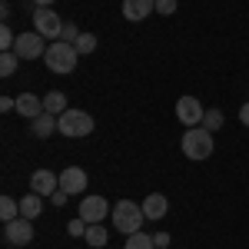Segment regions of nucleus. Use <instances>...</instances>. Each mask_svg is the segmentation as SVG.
<instances>
[{
  "mask_svg": "<svg viewBox=\"0 0 249 249\" xmlns=\"http://www.w3.org/2000/svg\"><path fill=\"white\" fill-rule=\"evenodd\" d=\"M43 60H47V70H50V73H60V77H67V73H73V70H77L80 53H77V47H73V43L53 40V43L47 47Z\"/></svg>",
  "mask_w": 249,
  "mask_h": 249,
  "instance_id": "1",
  "label": "nucleus"
},
{
  "mask_svg": "<svg viewBox=\"0 0 249 249\" xmlns=\"http://www.w3.org/2000/svg\"><path fill=\"white\" fill-rule=\"evenodd\" d=\"M113 226L123 236H133V232H140V226H143V219H146V213H143V203H133V199H120V203H113Z\"/></svg>",
  "mask_w": 249,
  "mask_h": 249,
  "instance_id": "2",
  "label": "nucleus"
},
{
  "mask_svg": "<svg viewBox=\"0 0 249 249\" xmlns=\"http://www.w3.org/2000/svg\"><path fill=\"white\" fill-rule=\"evenodd\" d=\"M183 153L190 156V160H210L213 156V133L206 126H190L186 133H183Z\"/></svg>",
  "mask_w": 249,
  "mask_h": 249,
  "instance_id": "3",
  "label": "nucleus"
},
{
  "mask_svg": "<svg viewBox=\"0 0 249 249\" xmlns=\"http://www.w3.org/2000/svg\"><path fill=\"white\" fill-rule=\"evenodd\" d=\"M57 130L70 140H80V136L93 133V116L83 113V110H67L63 116H57Z\"/></svg>",
  "mask_w": 249,
  "mask_h": 249,
  "instance_id": "4",
  "label": "nucleus"
},
{
  "mask_svg": "<svg viewBox=\"0 0 249 249\" xmlns=\"http://www.w3.org/2000/svg\"><path fill=\"white\" fill-rule=\"evenodd\" d=\"M14 53L20 60H40L47 53V37H40L37 30H30V34H20L17 37V47H14Z\"/></svg>",
  "mask_w": 249,
  "mask_h": 249,
  "instance_id": "5",
  "label": "nucleus"
},
{
  "mask_svg": "<svg viewBox=\"0 0 249 249\" xmlns=\"http://www.w3.org/2000/svg\"><path fill=\"white\" fill-rule=\"evenodd\" d=\"M3 239H7L10 246H27V243L34 239V219L17 216V219H10V223H3Z\"/></svg>",
  "mask_w": 249,
  "mask_h": 249,
  "instance_id": "6",
  "label": "nucleus"
},
{
  "mask_svg": "<svg viewBox=\"0 0 249 249\" xmlns=\"http://www.w3.org/2000/svg\"><path fill=\"white\" fill-rule=\"evenodd\" d=\"M34 30L40 37H50V40H60V30H63V20L50 10V7H37L34 10Z\"/></svg>",
  "mask_w": 249,
  "mask_h": 249,
  "instance_id": "7",
  "label": "nucleus"
},
{
  "mask_svg": "<svg viewBox=\"0 0 249 249\" xmlns=\"http://www.w3.org/2000/svg\"><path fill=\"white\" fill-rule=\"evenodd\" d=\"M203 116H206V110H203V103H199L196 96H179V100H176V120H179L183 126H199Z\"/></svg>",
  "mask_w": 249,
  "mask_h": 249,
  "instance_id": "8",
  "label": "nucleus"
},
{
  "mask_svg": "<svg viewBox=\"0 0 249 249\" xmlns=\"http://www.w3.org/2000/svg\"><path fill=\"white\" fill-rule=\"evenodd\" d=\"M107 213H113V206H110L103 196H87V199L80 203V219H87L90 226H93V223H103Z\"/></svg>",
  "mask_w": 249,
  "mask_h": 249,
  "instance_id": "9",
  "label": "nucleus"
},
{
  "mask_svg": "<svg viewBox=\"0 0 249 249\" xmlns=\"http://www.w3.org/2000/svg\"><path fill=\"white\" fill-rule=\"evenodd\" d=\"M87 173L80 170V166H67V170L60 173V190L67 193V196H80V193L87 190Z\"/></svg>",
  "mask_w": 249,
  "mask_h": 249,
  "instance_id": "10",
  "label": "nucleus"
},
{
  "mask_svg": "<svg viewBox=\"0 0 249 249\" xmlns=\"http://www.w3.org/2000/svg\"><path fill=\"white\" fill-rule=\"evenodd\" d=\"M60 190V176L50 170H37L34 176H30V193H37V196H53V193Z\"/></svg>",
  "mask_w": 249,
  "mask_h": 249,
  "instance_id": "11",
  "label": "nucleus"
},
{
  "mask_svg": "<svg viewBox=\"0 0 249 249\" xmlns=\"http://www.w3.org/2000/svg\"><path fill=\"white\" fill-rule=\"evenodd\" d=\"M153 10H156V0H123V17L130 20V23L146 20Z\"/></svg>",
  "mask_w": 249,
  "mask_h": 249,
  "instance_id": "12",
  "label": "nucleus"
},
{
  "mask_svg": "<svg viewBox=\"0 0 249 249\" xmlns=\"http://www.w3.org/2000/svg\"><path fill=\"white\" fill-rule=\"evenodd\" d=\"M30 133L37 136V140H47L50 133H60V130H57V116L43 110V113H40L37 120H30Z\"/></svg>",
  "mask_w": 249,
  "mask_h": 249,
  "instance_id": "13",
  "label": "nucleus"
},
{
  "mask_svg": "<svg viewBox=\"0 0 249 249\" xmlns=\"http://www.w3.org/2000/svg\"><path fill=\"white\" fill-rule=\"evenodd\" d=\"M17 113L27 116V120H37L40 113H43V100L34 93H20L17 96Z\"/></svg>",
  "mask_w": 249,
  "mask_h": 249,
  "instance_id": "14",
  "label": "nucleus"
},
{
  "mask_svg": "<svg viewBox=\"0 0 249 249\" xmlns=\"http://www.w3.org/2000/svg\"><path fill=\"white\" fill-rule=\"evenodd\" d=\"M166 196L163 193H150L146 199H143V213H146V219H163L166 216Z\"/></svg>",
  "mask_w": 249,
  "mask_h": 249,
  "instance_id": "15",
  "label": "nucleus"
},
{
  "mask_svg": "<svg viewBox=\"0 0 249 249\" xmlns=\"http://www.w3.org/2000/svg\"><path fill=\"white\" fill-rule=\"evenodd\" d=\"M43 110L47 113H53V116H63L70 107H67V96L60 93V90H50V93L43 96Z\"/></svg>",
  "mask_w": 249,
  "mask_h": 249,
  "instance_id": "16",
  "label": "nucleus"
},
{
  "mask_svg": "<svg viewBox=\"0 0 249 249\" xmlns=\"http://www.w3.org/2000/svg\"><path fill=\"white\" fill-rule=\"evenodd\" d=\"M40 213H43V196L30 193V196H23V199H20V216H27V219H37Z\"/></svg>",
  "mask_w": 249,
  "mask_h": 249,
  "instance_id": "17",
  "label": "nucleus"
},
{
  "mask_svg": "<svg viewBox=\"0 0 249 249\" xmlns=\"http://www.w3.org/2000/svg\"><path fill=\"white\" fill-rule=\"evenodd\" d=\"M83 239H87L93 249H103L107 239H110V232L103 230V223H93V226H87V236H83Z\"/></svg>",
  "mask_w": 249,
  "mask_h": 249,
  "instance_id": "18",
  "label": "nucleus"
},
{
  "mask_svg": "<svg viewBox=\"0 0 249 249\" xmlns=\"http://www.w3.org/2000/svg\"><path fill=\"white\" fill-rule=\"evenodd\" d=\"M17 216H20V203L14 196H0V219L10 223V219H17Z\"/></svg>",
  "mask_w": 249,
  "mask_h": 249,
  "instance_id": "19",
  "label": "nucleus"
},
{
  "mask_svg": "<svg viewBox=\"0 0 249 249\" xmlns=\"http://www.w3.org/2000/svg\"><path fill=\"white\" fill-rule=\"evenodd\" d=\"M123 249H156L153 236H146V232H133V236H126V246Z\"/></svg>",
  "mask_w": 249,
  "mask_h": 249,
  "instance_id": "20",
  "label": "nucleus"
},
{
  "mask_svg": "<svg viewBox=\"0 0 249 249\" xmlns=\"http://www.w3.org/2000/svg\"><path fill=\"white\" fill-rule=\"evenodd\" d=\"M73 47H77L80 57H87V53H93V50H96V37H93V34H80V40L73 43Z\"/></svg>",
  "mask_w": 249,
  "mask_h": 249,
  "instance_id": "21",
  "label": "nucleus"
},
{
  "mask_svg": "<svg viewBox=\"0 0 249 249\" xmlns=\"http://www.w3.org/2000/svg\"><path fill=\"white\" fill-rule=\"evenodd\" d=\"M17 53H14V50H7V53H3V57H0V73H3V77H14V70H17Z\"/></svg>",
  "mask_w": 249,
  "mask_h": 249,
  "instance_id": "22",
  "label": "nucleus"
},
{
  "mask_svg": "<svg viewBox=\"0 0 249 249\" xmlns=\"http://www.w3.org/2000/svg\"><path fill=\"white\" fill-rule=\"evenodd\" d=\"M203 123H206V130H219L223 126V110H206V116H203Z\"/></svg>",
  "mask_w": 249,
  "mask_h": 249,
  "instance_id": "23",
  "label": "nucleus"
},
{
  "mask_svg": "<svg viewBox=\"0 0 249 249\" xmlns=\"http://www.w3.org/2000/svg\"><path fill=\"white\" fill-rule=\"evenodd\" d=\"M17 47V37H14V30L10 27H0V50L7 53V50H14Z\"/></svg>",
  "mask_w": 249,
  "mask_h": 249,
  "instance_id": "24",
  "label": "nucleus"
},
{
  "mask_svg": "<svg viewBox=\"0 0 249 249\" xmlns=\"http://www.w3.org/2000/svg\"><path fill=\"white\" fill-rule=\"evenodd\" d=\"M60 40H63V43H77V40H80L77 23H63V30H60Z\"/></svg>",
  "mask_w": 249,
  "mask_h": 249,
  "instance_id": "25",
  "label": "nucleus"
},
{
  "mask_svg": "<svg viewBox=\"0 0 249 249\" xmlns=\"http://www.w3.org/2000/svg\"><path fill=\"white\" fill-rule=\"evenodd\" d=\"M87 226H90V223H87V219H70V223H67V232H70V236H87Z\"/></svg>",
  "mask_w": 249,
  "mask_h": 249,
  "instance_id": "26",
  "label": "nucleus"
},
{
  "mask_svg": "<svg viewBox=\"0 0 249 249\" xmlns=\"http://www.w3.org/2000/svg\"><path fill=\"white\" fill-rule=\"evenodd\" d=\"M156 14H163V17L176 14V0H156Z\"/></svg>",
  "mask_w": 249,
  "mask_h": 249,
  "instance_id": "27",
  "label": "nucleus"
},
{
  "mask_svg": "<svg viewBox=\"0 0 249 249\" xmlns=\"http://www.w3.org/2000/svg\"><path fill=\"white\" fill-rule=\"evenodd\" d=\"M153 243H156V249H166V246H170V232H156Z\"/></svg>",
  "mask_w": 249,
  "mask_h": 249,
  "instance_id": "28",
  "label": "nucleus"
},
{
  "mask_svg": "<svg viewBox=\"0 0 249 249\" xmlns=\"http://www.w3.org/2000/svg\"><path fill=\"white\" fill-rule=\"evenodd\" d=\"M67 199H70V196H67L63 190H57L53 196H50V203H53V206H67Z\"/></svg>",
  "mask_w": 249,
  "mask_h": 249,
  "instance_id": "29",
  "label": "nucleus"
},
{
  "mask_svg": "<svg viewBox=\"0 0 249 249\" xmlns=\"http://www.w3.org/2000/svg\"><path fill=\"white\" fill-rule=\"evenodd\" d=\"M239 123H243V126H249V100L239 107Z\"/></svg>",
  "mask_w": 249,
  "mask_h": 249,
  "instance_id": "30",
  "label": "nucleus"
},
{
  "mask_svg": "<svg viewBox=\"0 0 249 249\" xmlns=\"http://www.w3.org/2000/svg\"><path fill=\"white\" fill-rule=\"evenodd\" d=\"M34 3H37V7H50L53 0H34Z\"/></svg>",
  "mask_w": 249,
  "mask_h": 249,
  "instance_id": "31",
  "label": "nucleus"
}]
</instances>
